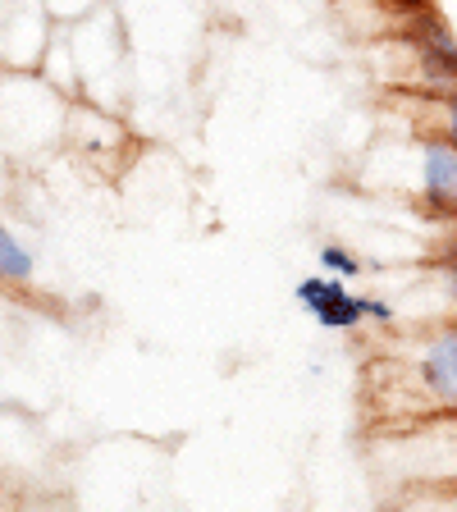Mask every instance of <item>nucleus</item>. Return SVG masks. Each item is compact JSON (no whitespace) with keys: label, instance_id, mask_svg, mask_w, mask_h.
<instances>
[{"label":"nucleus","instance_id":"f257e3e1","mask_svg":"<svg viewBox=\"0 0 457 512\" xmlns=\"http://www.w3.org/2000/svg\"><path fill=\"white\" fill-rule=\"evenodd\" d=\"M69 42L78 69V101L119 110L128 96V69H133V51H128L124 23H119L115 0H106L101 10H92L78 23H55Z\"/></svg>","mask_w":457,"mask_h":512},{"label":"nucleus","instance_id":"f03ea898","mask_svg":"<svg viewBox=\"0 0 457 512\" xmlns=\"http://www.w3.org/2000/svg\"><path fill=\"white\" fill-rule=\"evenodd\" d=\"M69 96L37 69H0V147L10 156H37L64 142Z\"/></svg>","mask_w":457,"mask_h":512},{"label":"nucleus","instance_id":"7ed1b4c3","mask_svg":"<svg viewBox=\"0 0 457 512\" xmlns=\"http://www.w3.org/2000/svg\"><path fill=\"white\" fill-rule=\"evenodd\" d=\"M412 398L430 416H457V320L439 325L416 343L412 362H403Z\"/></svg>","mask_w":457,"mask_h":512},{"label":"nucleus","instance_id":"20e7f679","mask_svg":"<svg viewBox=\"0 0 457 512\" xmlns=\"http://www.w3.org/2000/svg\"><path fill=\"white\" fill-rule=\"evenodd\" d=\"M403 46L412 51L416 74L426 92H453L457 87V37L435 10H421L403 23Z\"/></svg>","mask_w":457,"mask_h":512},{"label":"nucleus","instance_id":"39448f33","mask_svg":"<svg viewBox=\"0 0 457 512\" xmlns=\"http://www.w3.org/2000/svg\"><path fill=\"white\" fill-rule=\"evenodd\" d=\"M416 192L439 215H457V147L439 133L416 142Z\"/></svg>","mask_w":457,"mask_h":512},{"label":"nucleus","instance_id":"423d86ee","mask_svg":"<svg viewBox=\"0 0 457 512\" xmlns=\"http://www.w3.org/2000/svg\"><path fill=\"white\" fill-rule=\"evenodd\" d=\"M37 279V252L0 220V288H28Z\"/></svg>","mask_w":457,"mask_h":512},{"label":"nucleus","instance_id":"0eeeda50","mask_svg":"<svg viewBox=\"0 0 457 512\" xmlns=\"http://www.w3.org/2000/svg\"><path fill=\"white\" fill-rule=\"evenodd\" d=\"M311 320H316L320 330H334V334H352L357 325L366 320V293H352L348 284L334 293L325 307H316L311 311Z\"/></svg>","mask_w":457,"mask_h":512},{"label":"nucleus","instance_id":"6e6552de","mask_svg":"<svg viewBox=\"0 0 457 512\" xmlns=\"http://www.w3.org/2000/svg\"><path fill=\"white\" fill-rule=\"evenodd\" d=\"M320 270L325 275H339V279H357L366 270V261L352 247H343V243H320Z\"/></svg>","mask_w":457,"mask_h":512},{"label":"nucleus","instance_id":"1a4fd4ad","mask_svg":"<svg viewBox=\"0 0 457 512\" xmlns=\"http://www.w3.org/2000/svg\"><path fill=\"white\" fill-rule=\"evenodd\" d=\"M106 0H42V10L51 14V23H78L92 10H101Z\"/></svg>","mask_w":457,"mask_h":512},{"label":"nucleus","instance_id":"9d476101","mask_svg":"<svg viewBox=\"0 0 457 512\" xmlns=\"http://www.w3.org/2000/svg\"><path fill=\"white\" fill-rule=\"evenodd\" d=\"M439 138H448L457 147V87L439 92Z\"/></svg>","mask_w":457,"mask_h":512},{"label":"nucleus","instance_id":"9b49d317","mask_svg":"<svg viewBox=\"0 0 457 512\" xmlns=\"http://www.w3.org/2000/svg\"><path fill=\"white\" fill-rule=\"evenodd\" d=\"M366 320H375V325H394L398 311L389 307L384 298H371V293H366Z\"/></svg>","mask_w":457,"mask_h":512},{"label":"nucleus","instance_id":"f8f14e48","mask_svg":"<svg viewBox=\"0 0 457 512\" xmlns=\"http://www.w3.org/2000/svg\"><path fill=\"white\" fill-rule=\"evenodd\" d=\"M0 311H5V293H0Z\"/></svg>","mask_w":457,"mask_h":512}]
</instances>
